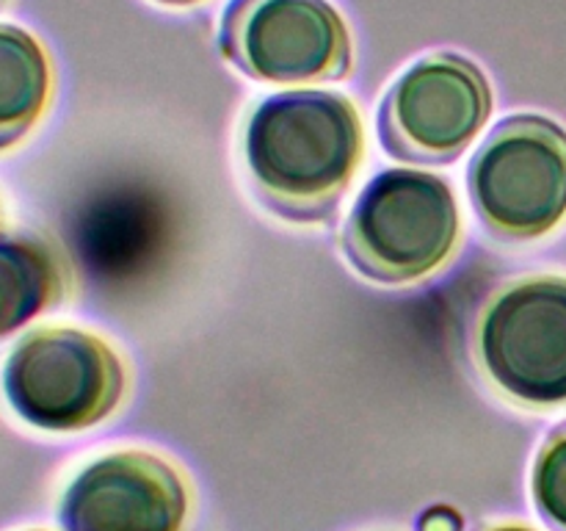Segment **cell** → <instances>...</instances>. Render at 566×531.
<instances>
[{
    "mask_svg": "<svg viewBox=\"0 0 566 531\" xmlns=\"http://www.w3.org/2000/svg\"><path fill=\"white\" fill-rule=\"evenodd\" d=\"M459 238L451 186L418 169H390L365 186L343 230V247L359 274L412 282L440 269Z\"/></svg>",
    "mask_w": 566,
    "mask_h": 531,
    "instance_id": "cell-2",
    "label": "cell"
},
{
    "mask_svg": "<svg viewBox=\"0 0 566 531\" xmlns=\"http://www.w3.org/2000/svg\"><path fill=\"white\" fill-rule=\"evenodd\" d=\"M50 64L42 44L14 25H0V149L20 142L50 100Z\"/></svg>",
    "mask_w": 566,
    "mask_h": 531,
    "instance_id": "cell-10",
    "label": "cell"
},
{
    "mask_svg": "<svg viewBox=\"0 0 566 531\" xmlns=\"http://www.w3.org/2000/svg\"><path fill=\"white\" fill-rule=\"evenodd\" d=\"M260 197L296 221L335 214L363 160V122L332 92H282L252 111L243 136Z\"/></svg>",
    "mask_w": 566,
    "mask_h": 531,
    "instance_id": "cell-1",
    "label": "cell"
},
{
    "mask_svg": "<svg viewBox=\"0 0 566 531\" xmlns=\"http://www.w3.org/2000/svg\"><path fill=\"white\" fill-rule=\"evenodd\" d=\"M3 387L14 413L36 429L77 431L119 407L125 368L92 332L36 330L11 352Z\"/></svg>",
    "mask_w": 566,
    "mask_h": 531,
    "instance_id": "cell-3",
    "label": "cell"
},
{
    "mask_svg": "<svg viewBox=\"0 0 566 531\" xmlns=\"http://www.w3.org/2000/svg\"><path fill=\"white\" fill-rule=\"evenodd\" d=\"M160 3H169V6H191V3H199V0H160Z\"/></svg>",
    "mask_w": 566,
    "mask_h": 531,
    "instance_id": "cell-13",
    "label": "cell"
},
{
    "mask_svg": "<svg viewBox=\"0 0 566 531\" xmlns=\"http://www.w3.org/2000/svg\"><path fill=\"white\" fill-rule=\"evenodd\" d=\"M221 50L265 83L340 81L352 70L348 31L324 0H232Z\"/></svg>",
    "mask_w": 566,
    "mask_h": 531,
    "instance_id": "cell-6",
    "label": "cell"
},
{
    "mask_svg": "<svg viewBox=\"0 0 566 531\" xmlns=\"http://www.w3.org/2000/svg\"><path fill=\"white\" fill-rule=\"evenodd\" d=\"M490 111V83L473 61L431 55L409 66L381 103V144L398 158L448 164L479 136Z\"/></svg>",
    "mask_w": 566,
    "mask_h": 531,
    "instance_id": "cell-7",
    "label": "cell"
},
{
    "mask_svg": "<svg viewBox=\"0 0 566 531\" xmlns=\"http://www.w3.org/2000/svg\"><path fill=\"white\" fill-rule=\"evenodd\" d=\"M462 514L453 507H431L418 520V531H462Z\"/></svg>",
    "mask_w": 566,
    "mask_h": 531,
    "instance_id": "cell-12",
    "label": "cell"
},
{
    "mask_svg": "<svg viewBox=\"0 0 566 531\" xmlns=\"http://www.w3.org/2000/svg\"><path fill=\"white\" fill-rule=\"evenodd\" d=\"M486 376L531 407L566 404V280L534 277L503 288L479 326Z\"/></svg>",
    "mask_w": 566,
    "mask_h": 531,
    "instance_id": "cell-5",
    "label": "cell"
},
{
    "mask_svg": "<svg viewBox=\"0 0 566 531\" xmlns=\"http://www.w3.org/2000/svg\"><path fill=\"white\" fill-rule=\"evenodd\" d=\"M492 531H531V529H523V525H503V529H492Z\"/></svg>",
    "mask_w": 566,
    "mask_h": 531,
    "instance_id": "cell-14",
    "label": "cell"
},
{
    "mask_svg": "<svg viewBox=\"0 0 566 531\" xmlns=\"http://www.w3.org/2000/svg\"><path fill=\"white\" fill-rule=\"evenodd\" d=\"M186 512L180 473L147 451L94 459L61 501L66 531H180Z\"/></svg>",
    "mask_w": 566,
    "mask_h": 531,
    "instance_id": "cell-8",
    "label": "cell"
},
{
    "mask_svg": "<svg viewBox=\"0 0 566 531\" xmlns=\"http://www.w3.org/2000/svg\"><path fill=\"white\" fill-rule=\"evenodd\" d=\"M470 197L490 230L539 238L566 216V133L545 116L501 122L470 164Z\"/></svg>",
    "mask_w": 566,
    "mask_h": 531,
    "instance_id": "cell-4",
    "label": "cell"
},
{
    "mask_svg": "<svg viewBox=\"0 0 566 531\" xmlns=\"http://www.w3.org/2000/svg\"><path fill=\"white\" fill-rule=\"evenodd\" d=\"M534 501L553 529L566 531V424L547 437L536 459Z\"/></svg>",
    "mask_w": 566,
    "mask_h": 531,
    "instance_id": "cell-11",
    "label": "cell"
},
{
    "mask_svg": "<svg viewBox=\"0 0 566 531\" xmlns=\"http://www.w3.org/2000/svg\"><path fill=\"white\" fill-rule=\"evenodd\" d=\"M64 277L53 249L33 236H0V341L61 296Z\"/></svg>",
    "mask_w": 566,
    "mask_h": 531,
    "instance_id": "cell-9",
    "label": "cell"
}]
</instances>
